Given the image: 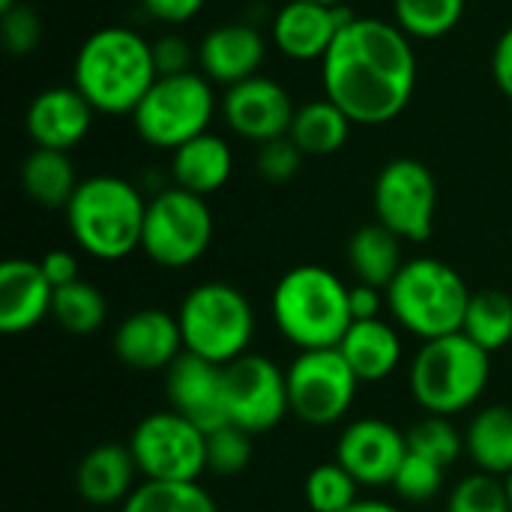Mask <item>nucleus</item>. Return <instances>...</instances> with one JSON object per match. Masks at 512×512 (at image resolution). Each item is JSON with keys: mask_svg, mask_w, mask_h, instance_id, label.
<instances>
[{"mask_svg": "<svg viewBox=\"0 0 512 512\" xmlns=\"http://www.w3.org/2000/svg\"><path fill=\"white\" fill-rule=\"evenodd\" d=\"M324 96L336 102L354 126H384L396 120L417 87V54L411 36L393 21L351 18L321 60Z\"/></svg>", "mask_w": 512, "mask_h": 512, "instance_id": "1", "label": "nucleus"}, {"mask_svg": "<svg viewBox=\"0 0 512 512\" xmlns=\"http://www.w3.org/2000/svg\"><path fill=\"white\" fill-rule=\"evenodd\" d=\"M156 78L153 42L132 27H102L75 54L72 84L96 114H132Z\"/></svg>", "mask_w": 512, "mask_h": 512, "instance_id": "2", "label": "nucleus"}, {"mask_svg": "<svg viewBox=\"0 0 512 512\" xmlns=\"http://www.w3.org/2000/svg\"><path fill=\"white\" fill-rule=\"evenodd\" d=\"M270 315L279 336L297 351L339 348L354 324L351 288L321 264H300L276 282Z\"/></svg>", "mask_w": 512, "mask_h": 512, "instance_id": "3", "label": "nucleus"}, {"mask_svg": "<svg viewBox=\"0 0 512 512\" xmlns=\"http://www.w3.org/2000/svg\"><path fill=\"white\" fill-rule=\"evenodd\" d=\"M147 198L114 174H96L78 183L66 204V225L75 246L96 261H123L141 249Z\"/></svg>", "mask_w": 512, "mask_h": 512, "instance_id": "4", "label": "nucleus"}, {"mask_svg": "<svg viewBox=\"0 0 512 512\" xmlns=\"http://www.w3.org/2000/svg\"><path fill=\"white\" fill-rule=\"evenodd\" d=\"M471 288L441 258H411L387 285V312L393 324L420 342L462 333Z\"/></svg>", "mask_w": 512, "mask_h": 512, "instance_id": "5", "label": "nucleus"}, {"mask_svg": "<svg viewBox=\"0 0 512 512\" xmlns=\"http://www.w3.org/2000/svg\"><path fill=\"white\" fill-rule=\"evenodd\" d=\"M492 378V354L474 345L465 333L423 342L408 366L414 402L435 417L471 411Z\"/></svg>", "mask_w": 512, "mask_h": 512, "instance_id": "6", "label": "nucleus"}, {"mask_svg": "<svg viewBox=\"0 0 512 512\" xmlns=\"http://www.w3.org/2000/svg\"><path fill=\"white\" fill-rule=\"evenodd\" d=\"M183 348L207 363L228 366L249 354L255 339V309L249 297L228 282H201L177 309Z\"/></svg>", "mask_w": 512, "mask_h": 512, "instance_id": "7", "label": "nucleus"}, {"mask_svg": "<svg viewBox=\"0 0 512 512\" xmlns=\"http://www.w3.org/2000/svg\"><path fill=\"white\" fill-rule=\"evenodd\" d=\"M216 114L213 81L201 72L159 75L132 111L135 132L156 150H177L207 132Z\"/></svg>", "mask_w": 512, "mask_h": 512, "instance_id": "8", "label": "nucleus"}, {"mask_svg": "<svg viewBox=\"0 0 512 512\" xmlns=\"http://www.w3.org/2000/svg\"><path fill=\"white\" fill-rule=\"evenodd\" d=\"M213 243V213L207 198L180 186H165L147 201L141 249L165 270H186Z\"/></svg>", "mask_w": 512, "mask_h": 512, "instance_id": "9", "label": "nucleus"}, {"mask_svg": "<svg viewBox=\"0 0 512 512\" xmlns=\"http://www.w3.org/2000/svg\"><path fill=\"white\" fill-rule=\"evenodd\" d=\"M126 447L147 483H198L207 471V432L171 408L147 414Z\"/></svg>", "mask_w": 512, "mask_h": 512, "instance_id": "10", "label": "nucleus"}, {"mask_svg": "<svg viewBox=\"0 0 512 512\" xmlns=\"http://www.w3.org/2000/svg\"><path fill=\"white\" fill-rule=\"evenodd\" d=\"M285 372L291 417H297L303 426H336L354 408L360 378L351 372L339 348L300 351Z\"/></svg>", "mask_w": 512, "mask_h": 512, "instance_id": "11", "label": "nucleus"}, {"mask_svg": "<svg viewBox=\"0 0 512 512\" xmlns=\"http://www.w3.org/2000/svg\"><path fill=\"white\" fill-rule=\"evenodd\" d=\"M225 417L231 426L264 435L276 429L288 414V372L264 354H243L222 366Z\"/></svg>", "mask_w": 512, "mask_h": 512, "instance_id": "12", "label": "nucleus"}, {"mask_svg": "<svg viewBox=\"0 0 512 512\" xmlns=\"http://www.w3.org/2000/svg\"><path fill=\"white\" fill-rule=\"evenodd\" d=\"M375 222L390 228L408 243H423L435 231L438 183L429 165L411 156H399L378 171L375 189Z\"/></svg>", "mask_w": 512, "mask_h": 512, "instance_id": "13", "label": "nucleus"}, {"mask_svg": "<svg viewBox=\"0 0 512 512\" xmlns=\"http://www.w3.org/2000/svg\"><path fill=\"white\" fill-rule=\"evenodd\" d=\"M408 459V435L381 417L351 420L336 441V462L369 489L393 486L402 462Z\"/></svg>", "mask_w": 512, "mask_h": 512, "instance_id": "14", "label": "nucleus"}, {"mask_svg": "<svg viewBox=\"0 0 512 512\" xmlns=\"http://www.w3.org/2000/svg\"><path fill=\"white\" fill-rule=\"evenodd\" d=\"M294 99L291 93L267 75H252L222 96V117L228 129L246 141L267 144L291 132L294 123Z\"/></svg>", "mask_w": 512, "mask_h": 512, "instance_id": "15", "label": "nucleus"}, {"mask_svg": "<svg viewBox=\"0 0 512 512\" xmlns=\"http://www.w3.org/2000/svg\"><path fill=\"white\" fill-rule=\"evenodd\" d=\"M114 354L132 372H168L183 354L177 315L165 309H138L114 330Z\"/></svg>", "mask_w": 512, "mask_h": 512, "instance_id": "16", "label": "nucleus"}, {"mask_svg": "<svg viewBox=\"0 0 512 512\" xmlns=\"http://www.w3.org/2000/svg\"><path fill=\"white\" fill-rule=\"evenodd\" d=\"M351 18L354 15L345 6L288 0L270 24V39L285 57L297 63L324 60L330 45L336 42V36Z\"/></svg>", "mask_w": 512, "mask_h": 512, "instance_id": "17", "label": "nucleus"}, {"mask_svg": "<svg viewBox=\"0 0 512 512\" xmlns=\"http://www.w3.org/2000/svg\"><path fill=\"white\" fill-rule=\"evenodd\" d=\"M168 408L192 420L207 435L228 426L225 396H222V366L207 363L195 354H183L165 372Z\"/></svg>", "mask_w": 512, "mask_h": 512, "instance_id": "18", "label": "nucleus"}, {"mask_svg": "<svg viewBox=\"0 0 512 512\" xmlns=\"http://www.w3.org/2000/svg\"><path fill=\"white\" fill-rule=\"evenodd\" d=\"M93 114L96 108L84 99V93L75 84L72 87L60 84L33 96L24 114V126L36 147L69 153L87 138L93 126Z\"/></svg>", "mask_w": 512, "mask_h": 512, "instance_id": "19", "label": "nucleus"}, {"mask_svg": "<svg viewBox=\"0 0 512 512\" xmlns=\"http://www.w3.org/2000/svg\"><path fill=\"white\" fill-rule=\"evenodd\" d=\"M198 66L201 75L210 78L213 84L234 87L252 75H258L264 57H267V42L258 27L231 21L213 27L201 45H198Z\"/></svg>", "mask_w": 512, "mask_h": 512, "instance_id": "20", "label": "nucleus"}, {"mask_svg": "<svg viewBox=\"0 0 512 512\" xmlns=\"http://www.w3.org/2000/svg\"><path fill=\"white\" fill-rule=\"evenodd\" d=\"M54 285L45 279L39 261L9 258L0 264V330L21 336L51 318Z\"/></svg>", "mask_w": 512, "mask_h": 512, "instance_id": "21", "label": "nucleus"}, {"mask_svg": "<svg viewBox=\"0 0 512 512\" xmlns=\"http://www.w3.org/2000/svg\"><path fill=\"white\" fill-rule=\"evenodd\" d=\"M339 354L360 378V384H378L396 375L405 360V345L396 324L375 318V321H354L339 342Z\"/></svg>", "mask_w": 512, "mask_h": 512, "instance_id": "22", "label": "nucleus"}, {"mask_svg": "<svg viewBox=\"0 0 512 512\" xmlns=\"http://www.w3.org/2000/svg\"><path fill=\"white\" fill-rule=\"evenodd\" d=\"M138 465L123 444L93 447L75 468V489L90 507H123L135 486Z\"/></svg>", "mask_w": 512, "mask_h": 512, "instance_id": "23", "label": "nucleus"}, {"mask_svg": "<svg viewBox=\"0 0 512 512\" xmlns=\"http://www.w3.org/2000/svg\"><path fill=\"white\" fill-rule=\"evenodd\" d=\"M234 171V153L225 138L204 132L183 147L174 150L171 156V180L174 186L192 192V195H213L219 192Z\"/></svg>", "mask_w": 512, "mask_h": 512, "instance_id": "24", "label": "nucleus"}, {"mask_svg": "<svg viewBox=\"0 0 512 512\" xmlns=\"http://www.w3.org/2000/svg\"><path fill=\"white\" fill-rule=\"evenodd\" d=\"M465 453L477 471L492 477L512 474V408L489 405L480 408L465 429Z\"/></svg>", "mask_w": 512, "mask_h": 512, "instance_id": "25", "label": "nucleus"}, {"mask_svg": "<svg viewBox=\"0 0 512 512\" xmlns=\"http://www.w3.org/2000/svg\"><path fill=\"white\" fill-rule=\"evenodd\" d=\"M348 267L357 276V282H366V285L387 291V285L405 267L402 237H396L381 222L357 228L348 240Z\"/></svg>", "mask_w": 512, "mask_h": 512, "instance_id": "26", "label": "nucleus"}, {"mask_svg": "<svg viewBox=\"0 0 512 512\" xmlns=\"http://www.w3.org/2000/svg\"><path fill=\"white\" fill-rule=\"evenodd\" d=\"M78 174L63 150H45L36 147L24 162H21V189L27 192L30 201L48 210H66L78 189Z\"/></svg>", "mask_w": 512, "mask_h": 512, "instance_id": "27", "label": "nucleus"}, {"mask_svg": "<svg viewBox=\"0 0 512 512\" xmlns=\"http://www.w3.org/2000/svg\"><path fill=\"white\" fill-rule=\"evenodd\" d=\"M351 126L348 114L324 96L297 108L288 135L306 156H330L345 147Z\"/></svg>", "mask_w": 512, "mask_h": 512, "instance_id": "28", "label": "nucleus"}, {"mask_svg": "<svg viewBox=\"0 0 512 512\" xmlns=\"http://www.w3.org/2000/svg\"><path fill=\"white\" fill-rule=\"evenodd\" d=\"M462 333L480 345L489 354L504 351L512 342V297L504 291L486 288V291H474L468 312H465V324Z\"/></svg>", "mask_w": 512, "mask_h": 512, "instance_id": "29", "label": "nucleus"}, {"mask_svg": "<svg viewBox=\"0 0 512 512\" xmlns=\"http://www.w3.org/2000/svg\"><path fill=\"white\" fill-rule=\"evenodd\" d=\"M51 318L60 330L72 333V336H90L96 333L105 318H108V300L105 294L78 279L72 285L54 288V306H51Z\"/></svg>", "mask_w": 512, "mask_h": 512, "instance_id": "30", "label": "nucleus"}, {"mask_svg": "<svg viewBox=\"0 0 512 512\" xmlns=\"http://www.w3.org/2000/svg\"><path fill=\"white\" fill-rule=\"evenodd\" d=\"M468 0H393V24L411 39H441L459 27Z\"/></svg>", "mask_w": 512, "mask_h": 512, "instance_id": "31", "label": "nucleus"}, {"mask_svg": "<svg viewBox=\"0 0 512 512\" xmlns=\"http://www.w3.org/2000/svg\"><path fill=\"white\" fill-rule=\"evenodd\" d=\"M120 512H219L201 483H141Z\"/></svg>", "mask_w": 512, "mask_h": 512, "instance_id": "32", "label": "nucleus"}, {"mask_svg": "<svg viewBox=\"0 0 512 512\" xmlns=\"http://www.w3.org/2000/svg\"><path fill=\"white\" fill-rule=\"evenodd\" d=\"M405 435H408V453L423 456L441 468H450L465 453V432H459L450 417L426 414Z\"/></svg>", "mask_w": 512, "mask_h": 512, "instance_id": "33", "label": "nucleus"}, {"mask_svg": "<svg viewBox=\"0 0 512 512\" xmlns=\"http://www.w3.org/2000/svg\"><path fill=\"white\" fill-rule=\"evenodd\" d=\"M360 483L339 465L324 462L306 474L303 498L312 512H345L354 501H360Z\"/></svg>", "mask_w": 512, "mask_h": 512, "instance_id": "34", "label": "nucleus"}, {"mask_svg": "<svg viewBox=\"0 0 512 512\" xmlns=\"http://www.w3.org/2000/svg\"><path fill=\"white\" fill-rule=\"evenodd\" d=\"M447 512H512L504 480L483 471L462 477L447 495Z\"/></svg>", "mask_w": 512, "mask_h": 512, "instance_id": "35", "label": "nucleus"}, {"mask_svg": "<svg viewBox=\"0 0 512 512\" xmlns=\"http://www.w3.org/2000/svg\"><path fill=\"white\" fill-rule=\"evenodd\" d=\"M444 483H447V468L408 453V459L402 462V468L393 480V492L399 495V501L429 504L444 492Z\"/></svg>", "mask_w": 512, "mask_h": 512, "instance_id": "36", "label": "nucleus"}, {"mask_svg": "<svg viewBox=\"0 0 512 512\" xmlns=\"http://www.w3.org/2000/svg\"><path fill=\"white\" fill-rule=\"evenodd\" d=\"M252 462V435L237 426H222L207 435V471L219 477H237Z\"/></svg>", "mask_w": 512, "mask_h": 512, "instance_id": "37", "label": "nucleus"}, {"mask_svg": "<svg viewBox=\"0 0 512 512\" xmlns=\"http://www.w3.org/2000/svg\"><path fill=\"white\" fill-rule=\"evenodd\" d=\"M303 150L291 141V135L273 138L267 144H258L255 168L267 183H288L300 174L303 168Z\"/></svg>", "mask_w": 512, "mask_h": 512, "instance_id": "38", "label": "nucleus"}, {"mask_svg": "<svg viewBox=\"0 0 512 512\" xmlns=\"http://www.w3.org/2000/svg\"><path fill=\"white\" fill-rule=\"evenodd\" d=\"M0 33H3V48L15 57L36 51V45L42 42V21L36 15V9H30L27 3H18L9 12H0Z\"/></svg>", "mask_w": 512, "mask_h": 512, "instance_id": "39", "label": "nucleus"}, {"mask_svg": "<svg viewBox=\"0 0 512 512\" xmlns=\"http://www.w3.org/2000/svg\"><path fill=\"white\" fill-rule=\"evenodd\" d=\"M192 57L198 60V54H192L189 42L180 33H165L153 42V63H156L159 75L192 72Z\"/></svg>", "mask_w": 512, "mask_h": 512, "instance_id": "40", "label": "nucleus"}, {"mask_svg": "<svg viewBox=\"0 0 512 512\" xmlns=\"http://www.w3.org/2000/svg\"><path fill=\"white\" fill-rule=\"evenodd\" d=\"M384 309H387V291L384 288H375V285H366V282L351 285V318L354 321L384 318L381 315Z\"/></svg>", "mask_w": 512, "mask_h": 512, "instance_id": "41", "label": "nucleus"}, {"mask_svg": "<svg viewBox=\"0 0 512 512\" xmlns=\"http://www.w3.org/2000/svg\"><path fill=\"white\" fill-rule=\"evenodd\" d=\"M39 267L45 273V279L54 285V288H63V285H72L78 282V258L66 249H51L39 258Z\"/></svg>", "mask_w": 512, "mask_h": 512, "instance_id": "42", "label": "nucleus"}, {"mask_svg": "<svg viewBox=\"0 0 512 512\" xmlns=\"http://www.w3.org/2000/svg\"><path fill=\"white\" fill-rule=\"evenodd\" d=\"M147 15H153L162 24H183L192 21L207 0H141Z\"/></svg>", "mask_w": 512, "mask_h": 512, "instance_id": "43", "label": "nucleus"}, {"mask_svg": "<svg viewBox=\"0 0 512 512\" xmlns=\"http://www.w3.org/2000/svg\"><path fill=\"white\" fill-rule=\"evenodd\" d=\"M492 78L498 84V90L512 99V27H507L492 51Z\"/></svg>", "mask_w": 512, "mask_h": 512, "instance_id": "44", "label": "nucleus"}, {"mask_svg": "<svg viewBox=\"0 0 512 512\" xmlns=\"http://www.w3.org/2000/svg\"><path fill=\"white\" fill-rule=\"evenodd\" d=\"M345 512H402L396 504H390V501H381V498H360V501H354L351 507Z\"/></svg>", "mask_w": 512, "mask_h": 512, "instance_id": "45", "label": "nucleus"}, {"mask_svg": "<svg viewBox=\"0 0 512 512\" xmlns=\"http://www.w3.org/2000/svg\"><path fill=\"white\" fill-rule=\"evenodd\" d=\"M15 6H18V0H0V12H9Z\"/></svg>", "mask_w": 512, "mask_h": 512, "instance_id": "46", "label": "nucleus"}, {"mask_svg": "<svg viewBox=\"0 0 512 512\" xmlns=\"http://www.w3.org/2000/svg\"><path fill=\"white\" fill-rule=\"evenodd\" d=\"M504 489H507V498H510V510H512V474L504 477Z\"/></svg>", "mask_w": 512, "mask_h": 512, "instance_id": "47", "label": "nucleus"}, {"mask_svg": "<svg viewBox=\"0 0 512 512\" xmlns=\"http://www.w3.org/2000/svg\"><path fill=\"white\" fill-rule=\"evenodd\" d=\"M309 3H324V6H342L345 0H309Z\"/></svg>", "mask_w": 512, "mask_h": 512, "instance_id": "48", "label": "nucleus"}]
</instances>
